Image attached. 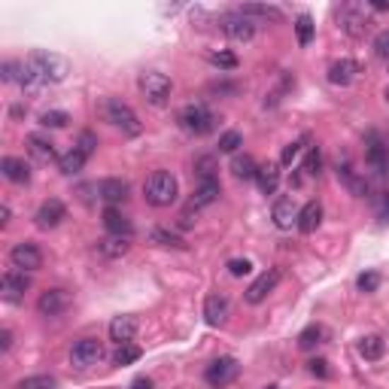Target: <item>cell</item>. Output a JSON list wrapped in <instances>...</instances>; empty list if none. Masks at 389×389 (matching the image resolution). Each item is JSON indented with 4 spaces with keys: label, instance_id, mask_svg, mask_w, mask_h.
Instances as JSON below:
<instances>
[{
    "label": "cell",
    "instance_id": "obj_32",
    "mask_svg": "<svg viewBox=\"0 0 389 389\" xmlns=\"http://www.w3.org/2000/svg\"><path fill=\"white\" fill-rule=\"evenodd\" d=\"M337 177L344 180V186L350 189L353 194H359V198H362V194H368V182H365V177H359V173H356L350 165H337Z\"/></svg>",
    "mask_w": 389,
    "mask_h": 389
},
{
    "label": "cell",
    "instance_id": "obj_2",
    "mask_svg": "<svg viewBox=\"0 0 389 389\" xmlns=\"http://www.w3.org/2000/svg\"><path fill=\"white\" fill-rule=\"evenodd\" d=\"M104 116H107L110 125L119 128L125 137H140V131H143L140 116L134 112V107L125 104L122 98H107L104 100Z\"/></svg>",
    "mask_w": 389,
    "mask_h": 389
},
{
    "label": "cell",
    "instance_id": "obj_17",
    "mask_svg": "<svg viewBox=\"0 0 389 389\" xmlns=\"http://www.w3.org/2000/svg\"><path fill=\"white\" fill-rule=\"evenodd\" d=\"M67 216V207L61 204L58 198H49V201H43L40 204V210H37V225L40 228H55V225H61V219Z\"/></svg>",
    "mask_w": 389,
    "mask_h": 389
},
{
    "label": "cell",
    "instance_id": "obj_10",
    "mask_svg": "<svg viewBox=\"0 0 389 389\" xmlns=\"http://www.w3.org/2000/svg\"><path fill=\"white\" fill-rule=\"evenodd\" d=\"M341 30L347 37H353V40H365L368 37V30H371V18H368V13L362 6H344L341 9Z\"/></svg>",
    "mask_w": 389,
    "mask_h": 389
},
{
    "label": "cell",
    "instance_id": "obj_4",
    "mask_svg": "<svg viewBox=\"0 0 389 389\" xmlns=\"http://www.w3.org/2000/svg\"><path fill=\"white\" fill-rule=\"evenodd\" d=\"M137 86H140L143 98H146L152 107H165L170 100V95H173V83L165 74H158V70H146V74H140Z\"/></svg>",
    "mask_w": 389,
    "mask_h": 389
},
{
    "label": "cell",
    "instance_id": "obj_14",
    "mask_svg": "<svg viewBox=\"0 0 389 389\" xmlns=\"http://www.w3.org/2000/svg\"><path fill=\"white\" fill-rule=\"evenodd\" d=\"M231 316V304L228 298H225L222 292H213L204 298V320H207L210 325H225Z\"/></svg>",
    "mask_w": 389,
    "mask_h": 389
},
{
    "label": "cell",
    "instance_id": "obj_28",
    "mask_svg": "<svg viewBox=\"0 0 389 389\" xmlns=\"http://www.w3.org/2000/svg\"><path fill=\"white\" fill-rule=\"evenodd\" d=\"M149 243H156V247H168V250H186L189 247V243L182 240L177 231L161 228V225H156V228L149 231Z\"/></svg>",
    "mask_w": 389,
    "mask_h": 389
},
{
    "label": "cell",
    "instance_id": "obj_34",
    "mask_svg": "<svg viewBox=\"0 0 389 389\" xmlns=\"http://www.w3.org/2000/svg\"><path fill=\"white\" fill-rule=\"evenodd\" d=\"M231 170H234V177L238 180H255L259 177V165H255L252 156H234Z\"/></svg>",
    "mask_w": 389,
    "mask_h": 389
},
{
    "label": "cell",
    "instance_id": "obj_15",
    "mask_svg": "<svg viewBox=\"0 0 389 389\" xmlns=\"http://www.w3.org/2000/svg\"><path fill=\"white\" fill-rule=\"evenodd\" d=\"M271 219L277 225L280 231H289L292 225H298V207H295V201L286 194V198H277L271 207Z\"/></svg>",
    "mask_w": 389,
    "mask_h": 389
},
{
    "label": "cell",
    "instance_id": "obj_45",
    "mask_svg": "<svg viewBox=\"0 0 389 389\" xmlns=\"http://www.w3.org/2000/svg\"><path fill=\"white\" fill-rule=\"evenodd\" d=\"M356 286H359V292H377V289H381V274H374V271L359 274Z\"/></svg>",
    "mask_w": 389,
    "mask_h": 389
},
{
    "label": "cell",
    "instance_id": "obj_29",
    "mask_svg": "<svg viewBox=\"0 0 389 389\" xmlns=\"http://www.w3.org/2000/svg\"><path fill=\"white\" fill-rule=\"evenodd\" d=\"M255 182H259V189L265 194H274L280 186V165L277 161H268V165H259V177H255Z\"/></svg>",
    "mask_w": 389,
    "mask_h": 389
},
{
    "label": "cell",
    "instance_id": "obj_13",
    "mask_svg": "<svg viewBox=\"0 0 389 389\" xmlns=\"http://www.w3.org/2000/svg\"><path fill=\"white\" fill-rule=\"evenodd\" d=\"M365 161L374 173H386L389 168V143L381 134H374V131L365 140Z\"/></svg>",
    "mask_w": 389,
    "mask_h": 389
},
{
    "label": "cell",
    "instance_id": "obj_22",
    "mask_svg": "<svg viewBox=\"0 0 389 389\" xmlns=\"http://www.w3.org/2000/svg\"><path fill=\"white\" fill-rule=\"evenodd\" d=\"M222 194V186H219V180H204L198 182V189H194L192 194V201H189V210H201V207H207V204H213Z\"/></svg>",
    "mask_w": 389,
    "mask_h": 389
},
{
    "label": "cell",
    "instance_id": "obj_54",
    "mask_svg": "<svg viewBox=\"0 0 389 389\" xmlns=\"http://www.w3.org/2000/svg\"><path fill=\"white\" fill-rule=\"evenodd\" d=\"M371 9H377V13H389V4H383V0H374Z\"/></svg>",
    "mask_w": 389,
    "mask_h": 389
},
{
    "label": "cell",
    "instance_id": "obj_33",
    "mask_svg": "<svg viewBox=\"0 0 389 389\" xmlns=\"http://www.w3.org/2000/svg\"><path fill=\"white\" fill-rule=\"evenodd\" d=\"M240 13L247 16V18H268V22H280L283 18V13L277 6H265V4H247V6H240Z\"/></svg>",
    "mask_w": 389,
    "mask_h": 389
},
{
    "label": "cell",
    "instance_id": "obj_24",
    "mask_svg": "<svg viewBox=\"0 0 389 389\" xmlns=\"http://www.w3.org/2000/svg\"><path fill=\"white\" fill-rule=\"evenodd\" d=\"M98 194L110 204V207H112V204H122V201L128 198V182L119 180V177H107V180H100Z\"/></svg>",
    "mask_w": 389,
    "mask_h": 389
},
{
    "label": "cell",
    "instance_id": "obj_12",
    "mask_svg": "<svg viewBox=\"0 0 389 389\" xmlns=\"http://www.w3.org/2000/svg\"><path fill=\"white\" fill-rule=\"evenodd\" d=\"M280 280H283V271H280V268H268V271L259 274V277L250 283V289H247V295H243V298H247V304H262L274 289H277Z\"/></svg>",
    "mask_w": 389,
    "mask_h": 389
},
{
    "label": "cell",
    "instance_id": "obj_39",
    "mask_svg": "<svg viewBox=\"0 0 389 389\" xmlns=\"http://www.w3.org/2000/svg\"><path fill=\"white\" fill-rule=\"evenodd\" d=\"M216 158L213 156H201L198 161H194V173H198V180L204 182V180H216Z\"/></svg>",
    "mask_w": 389,
    "mask_h": 389
},
{
    "label": "cell",
    "instance_id": "obj_5",
    "mask_svg": "<svg viewBox=\"0 0 389 389\" xmlns=\"http://www.w3.org/2000/svg\"><path fill=\"white\" fill-rule=\"evenodd\" d=\"M177 122H180L182 131L201 137V134H210V131H213V125H216V116L207 110V104H186V107L180 110Z\"/></svg>",
    "mask_w": 389,
    "mask_h": 389
},
{
    "label": "cell",
    "instance_id": "obj_50",
    "mask_svg": "<svg viewBox=\"0 0 389 389\" xmlns=\"http://www.w3.org/2000/svg\"><path fill=\"white\" fill-rule=\"evenodd\" d=\"M18 67H22V64H16V61H4V67H0V79H4V83H16Z\"/></svg>",
    "mask_w": 389,
    "mask_h": 389
},
{
    "label": "cell",
    "instance_id": "obj_23",
    "mask_svg": "<svg viewBox=\"0 0 389 389\" xmlns=\"http://www.w3.org/2000/svg\"><path fill=\"white\" fill-rule=\"evenodd\" d=\"M25 146H28V152L37 161H52L55 158V143L49 140L46 134H40V131H34V134L25 137Z\"/></svg>",
    "mask_w": 389,
    "mask_h": 389
},
{
    "label": "cell",
    "instance_id": "obj_41",
    "mask_svg": "<svg viewBox=\"0 0 389 389\" xmlns=\"http://www.w3.org/2000/svg\"><path fill=\"white\" fill-rule=\"evenodd\" d=\"M307 177H316V173L323 170V152L316 149V146H310V152H307V158H304V168H301Z\"/></svg>",
    "mask_w": 389,
    "mask_h": 389
},
{
    "label": "cell",
    "instance_id": "obj_11",
    "mask_svg": "<svg viewBox=\"0 0 389 389\" xmlns=\"http://www.w3.org/2000/svg\"><path fill=\"white\" fill-rule=\"evenodd\" d=\"M28 289H30V277L18 268H9L4 277H0V295H4V301H9V304L22 301Z\"/></svg>",
    "mask_w": 389,
    "mask_h": 389
},
{
    "label": "cell",
    "instance_id": "obj_25",
    "mask_svg": "<svg viewBox=\"0 0 389 389\" xmlns=\"http://www.w3.org/2000/svg\"><path fill=\"white\" fill-rule=\"evenodd\" d=\"M104 228L110 234H119V238H131V234H134V225H131V219L122 210H116V207H107L104 210Z\"/></svg>",
    "mask_w": 389,
    "mask_h": 389
},
{
    "label": "cell",
    "instance_id": "obj_1",
    "mask_svg": "<svg viewBox=\"0 0 389 389\" xmlns=\"http://www.w3.org/2000/svg\"><path fill=\"white\" fill-rule=\"evenodd\" d=\"M143 198H146L152 207H170L173 201L180 198V182L170 170H152L146 182H143Z\"/></svg>",
    "mask_w": 389,
    "mask_h": 389
},
{
    "label": "cell",
    "instance_id": "obj_42",
    "mask_svg": "<svg viewBox=\"0 0 389 389\" xmlns=\"http://www.w3.org/2000/svg\"><path fill=\"white\" fill-rule=\"evenodd\" d=\"M307 143V137H301V140H295V143H286V149H283V156H280V165L283 168H292V161L301 156V146Z\"/></svg>",
    "mask_w": 389,
    "mask_h": 389
},
{
    "label": "cell",
    "instance_id": "obj_30",
    "mask_svg": "<svg viewBox=\"0 0 389 389\" xmlns=\"http://www.w3.org/2000/svg\"><path fill=\"white\" fill-rule=\"evenodd\" d=\"M383 353H386V344H383L381 335H365L359 341V356H362V359L377 362V359H383Z\"/></svg>",
    "mask_w": 389,
    "mask_h": 389
},
{
    "label": "cell",
    "instance_id": "obj_43",
    "mask_svg": "<svg viewBox=\"0 0 389 389\" xmlns=\"http://www.w3.org/2000/svg\"><path fill=\"white\" fill-rule=\"evenodd\" d=\"M238 146H243L240 131H225L219 137V152H238Z\"/></svg>",
    "mask_w": 389,
    "mask_h": 389
},
{
    "label": "cell",
    "instance_id": "obj_31",
    "mask_svg": "<svg viewBox=\"0 0 389 389\" xmlns=\"http://www.w3.org/2000/svg\"><path fill=\"white\" fill-rule=\"evenodd\" d=\"M86 161H88V158H86V156H83V152H79V149L74 146V149H70V152H64V156H61V158H58V170H61V173H64V177H76V173H79V170H83V168H86Z\"/></svg>",
    "mask_w": 389,
    "mask_h": 389
},
{
    "label": "cell",
    "instance_id": "obj_46",
    "mask_svg": "<svg viewBox=\"0 0 389 389\" xmlns=\"http://www.w3.org/2000/svg\"><path fill=\"white\" fill-rule=\"evenodd\" d=\"M210 61H213V64H216V67H222V70H234V67H238V55H234V52H225V49H219V52H213V55H210Z\"/></svg>",
    "mask_w": 389,
    "mask_h": 389
},
{
    "label": "cell",
    "instance_id": "obj_26",
    "mask_svg": "<svg viewBox=\"0 0 389 389\" xmlns=\"http://www.w3.org/2000/svg\"><path fill=\"white\" fill-rule=\"evenodd\" d=\"M0 170L9 182H30V165L25 158H16V156H6L0 161Z\"/></svg>",
    "mask_w": 389,
    "mask_h": 389
},
{
    "label": "cell",
    "instance_id": "obj_9",
    "mask_svg": "<svg viewBox=\"0 0 389 389\" xmlns=\"http://www.w3.org/2000/svg\"><path fill=\"white\" fill-rule=\"evenodd\" d=\"M9 262H13V268H18V271L34 274V271L43 268V252H40L37 243L22 240V243H16V247L9 250Z\"/></svg>",
    "mask_w": 389,
    "mask_h": 389
},
{
    "label": "cell",
    "instance_id": "obj_48",
    "mask_svg": "<svg viewBox=\"0 0 389 389\" xmlns=\"http://www.w3.org/2000/svg\"><path fill=\"white\" fill-rule=\"evenodd\" d=\"M307 371H310L313 377H320V381H325V377H332V368L325 359H310L307 362Z\"/></svg>",
    "mask_w": 389,
    "mask_h": 389
},
{
    "label": "cell",
    "instance_id": "obj_36",
    "mask_svg": "<svg viewBox=\"0 0 389 389\" xmlns=\"http://www.w3.org/2000/svg\"><path fill=\"white\" fill-rule=\"evenodd\" d=\"M325 337V329L323 325H307V329L298 335V347L301 350H313V347H320Z\"/></svg>",
    "mask_w": 389,
    "mask_h": 389
},
{
    "label": "cell",
    "instance_id": "obj_47",
    "mask_svg": "<svg viewBox=\"0 0 389 389\" xmlns=\"http://www.w3.org/2000/svg\"><path fill=\"white\" fill-rule=\"evenodd\" d=\"M250 271H252V262L250 259H231L228 262V274H231V277H247Z\"/></svg>",
    "mask_w": 389,
    "mask_h": 389
},
{
    "label": "cell",
    "instance_id": "obj_21",
    "mask_svg": "<svg viewBox=\"0 0 389 389\" xmlns=\"http://www.w3.org/2000/svg\"><path fill=\"white\" fill-rule=\"evenodd\" d=\"M16 83H18V88H22L25 95H40V91L46 88V79L40 76V70L30 64V61H25V64L18 67V79H16Z\"/></svg>",
    "mask_w": 389,
    "mask_h": 389
},
{
    "label": "cell",
    "instance_id": "obj_40",
    "mask_svg": "<svg viewBox=\"0 0 389 389\" xmlns=\"http://www.w3.org/2000/svg\"><path fill=\"white\" fill-rule=\"evenodd\" d=\"M67 122H70V116L64 110H46L43 116H40V125L43 128H67Z\"/></svg>",
    "mask_w": 389,
    "mask_h": 389
},
{
    "label": "cell",
    "instance_id": "obj_6",
    "mask_svg": "<svg viewBox=\"0 0 389 389\" xmlns=\"http://www.w3.org/2000/svg\"><path fill=\"white\" fill-rule=\"evenodd\" d=\"M219 28H222V34H225V37L234 40V43H250V40L255 37V22L243 16L240 9L222 13V16H219Z\"/></svg>",
    "mask_w": 389,
    "mask_h": 389
},
{
    "label": "cell",
    "instance_id": "obj_27",
    "mask_svg": "<svg viewBox=\"0 0 389 389\" xmlns=\"http://www.w3.org/2000/svg\"><path fill=\"white\" fill-rule=\"evenodd\" d=\"M131 250V238H119V234H107V238L98 240V252L104 259H122Z\"/></svg>",
    "mask_w": 389,
    "mask_h": 389
},
{
    "label": "cell",
    "instance_id": "obj_53",
    "mask_svg": "<svg viewBox=\"0 0 389 389\" xmlns=\"http://www.w3.org/2000/svg\"><path fill=\"white\" fill-rule=\"evenodd\" d=\"M131 389H156V386H152L149 377H137V381L131 383Z\"/></svg>",
    "mask_w": 389,
    "mask_h": 389
},
{
    "label": "cell",
    "instance_id": "obj_20",
    "mask_svg": "<svg viewBox=\"0 0 389 389\" xmlns=\"http://www.w3.org/2000/svg\"><path fill=\"white\" fill-rule=\"evenodd\" d=\"M320 225H323V204L320 201H307L304 207L298 210V225H295V228H298L301 234H313Z\"/></svg>",
    "mask_w": 389,
    "mask_h": 389
},
{
    "label": "cell",
    "instance_id": "obj_55",
    "mask_svg": "<svg viewBox=\"0 0 389 389\" xmlns=\"http://www.w3.org/2000/svg\"><path fill=\"white\" fill-rule=\"evenodd\" d=\"M383 100H386V104H389V86L383 88Z\"/></svg>",
    "mask_w": 389,
    "mask_h": 389
},
{
    "label": "cell",
    "instance_id": "obj_51",
    "mask_svg": "<svg viewBox=\"0 0 389 389\" xmlns=\"http://www.w3.org/2000/svg\"><path fill=\"white\" fill-rule=\"evenodd\" d=\"M9 347H13V332H9V329H4V332H0V350H9Z\"/></svg>",
    "mask_w": 389,
    "mask_h": 389
},
{
    "label": "cell",
    "instance_id": "obj_3",
    "mask_svg": "<svg viewBox=\"0 0 389 389\" xmlns=\"http://www.w3.org/2000/svg\"><path fill=\"white\" fill-rule=\"evenodd\" d=\"M30 64L40 70V76L46 79V83H64L67 74H70V61L61 58L55 52H46V49H37V52H30Z\"/></svg>",
    "mask_w": 389,
    "mask_h": 389
},
{
    "label": "cell",
    "instance_id": "obj_35",
    "mask_svg": "<svg viewBox=\"0 0 389 389\" xmlns=\"http://www.w3.org/2000/svg\"><path fill=\"white\" fill-rule=\"evenodd\" d=\"M140 356H143V353H140L137 344H119L116 353H112V362H116L119 368H122V365H134Z\"/></svg>",
    "mask_w": 389,
    "mask_h": 389
},
{
    "label": "cell",
    "instance_id": "obj_38",
    "mask_svg": "<svg viewBox=\"0 0 389 389\" xmlns=\"http://www.w3.org/2000/svg\"><path fill=\"white\" fill-rule=\"evenodd\" d=\"M18 389H58V381L52 374H34V377H25Z\"/></svg>",
    "mask_w": 389,
    "mask_h": 389
},
{
    "label": "cell",
    "instance_id": "obj_18",
    "mask_svg": "<svg viewBox=\"0 0 389 389\" xmlns=\"http://www.w3.org/2000/svg\"><path fill=\"white\" fill-rule=\"evenodd\" d=\"M359 74H362L359 61H353V58H341V61H335V64L329 67V83H332V86H350Z\"/></svg>",
    "mask_w": 389,
    "mask_h": 389
},
{
    "label": "cell",
    "instance_id": "obj_8",
    "mask_svg": "<svg viewBox=\"0 0 389 389\" xmlns=\"http://www.w3.org/2000/svg\"><path fill=\"white\" fill-rule=\"evenodd\" d=\"M238 371H240L238 359H231V356H219L216 362L207 365V371H204V381H207L213 389H225L228 383H234Z\"/></svg>",
    "mask_w": 389,
    "mask_h": 389
},
{
    "label": "cell",
    "instance_id": "obj_44",
    "mask_svg": "<svg viewBox=\"0 0 389 389\" xmlns=\"http://www.w3.org/2000/svg\"><path fill=\"white\" fill-rule=\"evenodd\" d=\"M76 149L88 158L91 152L98 149V134H95V131H83V134H79V140H76Z\"/></svg>",
    "mask_w": 389,
    "mask_h": 389
},
{
    "label": "cell",
    "instance_id": "obj_56",
    "mask_svg": "<svg viewBox=\"0 0 389 389\" xmlns=\"http://www.w3.org/2000/svg\"><path fill=\"white\" fill-rule=\"evenodd\" d=\"M265 389H280V386H265Z\"/></svg>",
    "mask_w": 389,
    "mask_h": 389
},
{
    "label": "cell",
    "instance_id": "obj_52",
    "mask_svg": "<svg viewBox=\"0 0 389 389\" xmlns=\"http://www.w3.org/2000/svg\"><path fill=\"white\" fill-rule=\"evenodd\" d=\"M9 216H13V213H9V204H0V228L9 225Z\"/></svg>",
    "mask_w": 389,
    "mask_h": 389
},
{
    "label": "cell",
    "instance_id": "obj_7",
    "mask_svg": "<svg viewBox=\"0 0 389 389\" xmlns=\"http://www.w3.org/2000/svg\"><path fill=\"white\" fill-rule=\"evenodd\" d=\"M104 359V344L98 337H79V341L70 347V365L76 371H88L91 365H98Z\"/></svg>",
    "mask_w": 389,
    "mask_h": 389
},
{
    "label": "cell",
    "instance_id": "obj_16",
    "mask_svg": "<svg viewBox=\"0 0 389 389\" xmlns=\"http://www.w3.org/2000/svg\"><path fill=\"white\" fill-rule=\"evenodd\" d=\"M67 304H70V295L64 289H46L37 298V310L40 316H61L67 310Z\"/></svg>",
    "mask_w": 389,
    "mask_h": 389
},
{
    "label": "cell",
    "instance_id": "obj_49",
    "mask_svg": "<svg viewBox=\"0 0 389 389\" xmlns=\"http://www.w3.org/2000/svg\"><path fill=\"white\" fill-rule=\"evenodd\" d=\"M374 52H377V58L389 61V30H381V34L374 37Z\"/></svg>",
    "mask_w": 389,
    "mask_h": 389
},
{
    "label": "cell",
    "instance_id": "obj_19",
    "mask_svg": "<svg viewBox=\"0 0 389 389\" xmlns=\"http://www.w3.org/2000/svg\"><path fill=\"white\" fill-rule=\"evenodd\" d=\"M140 329V323H137V316H116V320L110 323V341H116V344H131L134 341V335Z\"/></svg>",
    "mask_w": 389,
    "mask_h": 389
},
{
    "label": "cell",
    "instance_id": "obj_37",
    "mask_svg": "<svg viewBox=\"0 0 389 389\" xmlns=\"http://www.w3.org/2000/svg\"><path fill=\"white\" fill-rule=\"evenodd\" d=\"M295 37H298V46H310V40H313V18L307 16V13L295 18Z\"/></svg>",
    "mask_w": 389,
    "mask_h": 389
}]
</instances>
